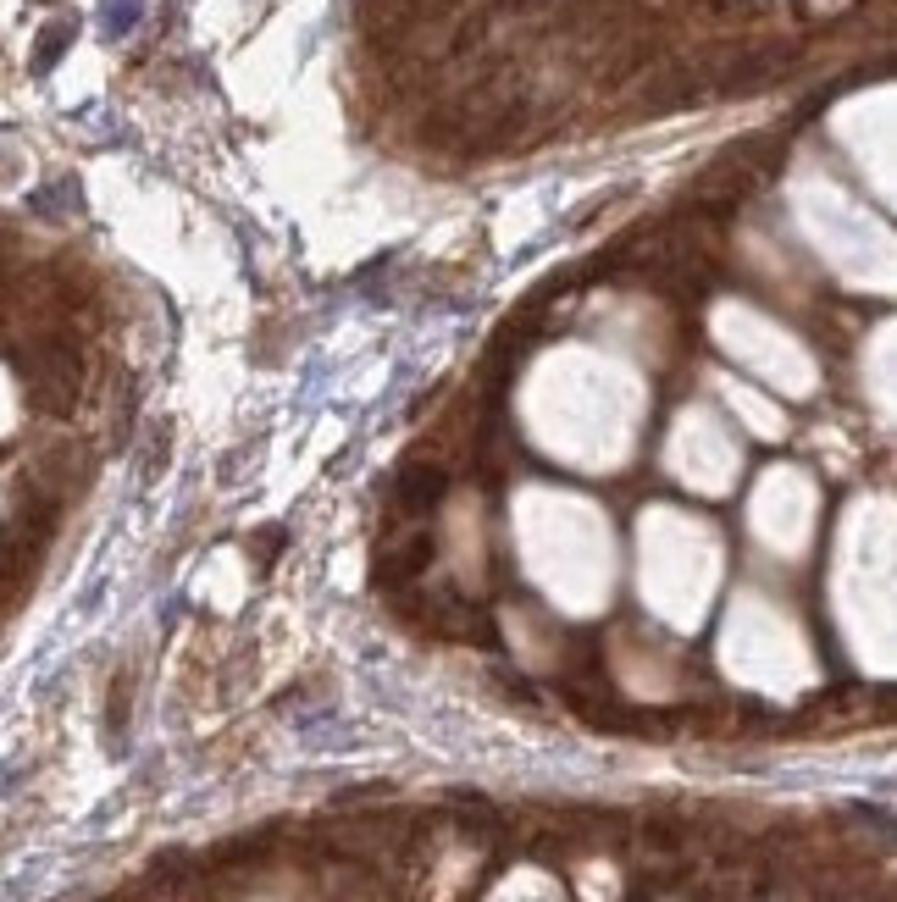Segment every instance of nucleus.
<instances>
[{
    "label": "nucleus",
    "instance_id": "nucleus-1",
    "mask_svg": "<svg viewBox=\"0 0 897 902\" xmlns=\"http://www.w3.org/2000/svg\"><path fill=\"white\" fill-rule=\"evenodd\" d=\"M443 493V471H405L399 476V504H405V510H421V504H432Z\"/></svg>",
    "mask_w": 897,
    "mask_h": 902
},
{
    "label": "nucleus",
    "instance_id": "nucleus-2",
    "mask_svg": "<svg viewBox=\"0 0 897 902\" xmlns=\"http://www.w3.org/2000/svg\"><path fill=\"white\" fill-rule=\"evenodd\" d=\"M67 39H72V28H67V23H61V28H50V34L39 39V67H50V61L61 56V45H67Z\"/></svg>",
    "mask_w": 897,
    "mask_h": 902
}]
</instances>
